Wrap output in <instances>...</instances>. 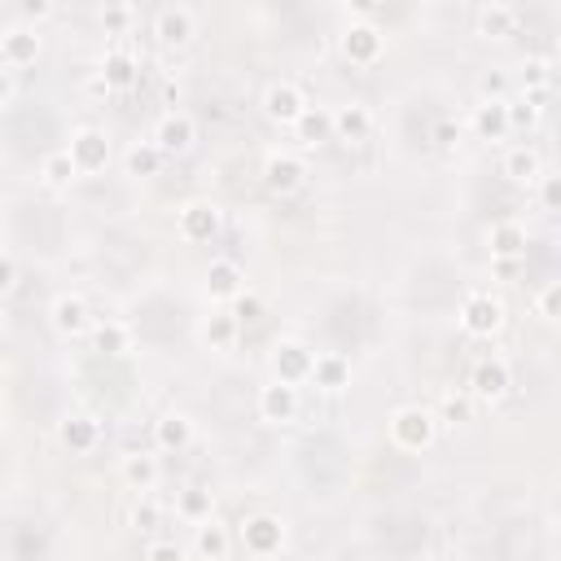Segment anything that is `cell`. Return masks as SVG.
<instances>
[{
	"label": "cell",
	"mask_w": 561,
	"mask_h": 561,
	"mask_svg": "<svg viewBox=\"0 0 561 561\" xmlns=\"http://www.w3.org/2000/svg\"><path fill=\"white\" fill-rule=\"evenodd\" d=\"M386 430H391V443L399 447V452H425V447H434V438H438V417L421 404H404L386 417Z\"/></svg>",
	"instance_id": "obj_1"
},
{
	"label": "cell",
	"mask_w": 561,
	"mask_h": 561,
	"mask_svg": "<svg viewBox=\"0 0 561 561\" xmlns=\"http://www.w3.org/2000/svg\"><path fill=\"white\" fill-rule=\"evenodd\" d=\"M457 320H461L466 339H496V333L505 329V320H509V311H505L500 294H492V290H470L466 303H461V311H457Z\"/></svg>",
	"instance_id": "obj_2"
},
{
	"label": "cell",
	"mask_w": 561,
	"mask_h": 561,
	"mask_svg": "<svg viewBox=\"0 0 561 561\" xmlns=\"http://www.w3.org/2000/svg\"><path fill=\"white\" fill-rule=\"evenodd\" d=\"M339 53H343V62H352V66L369 71V66H378V62L386 58V36H382V27H378V23H369V18H352V23L339 31Z\"/></svg>",
	"instance_id": "obj_3"
},
{
	"label": "cell",
	"mask_w": 561,
	"mask_h": 561,
	"mask_svg": "<svg viewBox=\"0 0 561 561\" xmlns=\"http://www.w3.org/2000/svg\"><path fill=\"white\" fill-rule=\"evenodd\" d=\"M238 544H242L251 557L268 561V557H281V552H285L290 526H285V518H277V513H251V518L238 526Z\"/></svg>",
	"instance_id": "obj_4"
},
{
	"label": "cell",
	"mask_w": 561,
	"mask_h": 561,
	"mask_svg": "<svg viewBox=\"0 0 561 561\" xmlns=\"http://www.w3.org/2000/svg\"><path fill=\"white\" fill-rule=\"evenodd\" d=\"M219 229H224V206L211 202V197H189V202L176 211V233H180V242H189V246L215 242Z\"/></svg>",
	"instance_id": "obj_5"
},
{
	"label": "cell",
	"mask_w": 561,
	"mask_h": 561,
	"mask_svg": "<svg viewBox=\"0 0 561 561\" xmlns=\"http://www.w3.org/2000/svg\"><path fill=\"white\" fill-rule=\"evenodd\" d=\"M307 105H311V101H307V92H303L294 79H272V84L264 88V97H259L264 119L277 124V128H294Z\"/></svg>",
	"instance_id": "obj_6"
},
{
	"label": "cell",
	"mask_w": 561,
	"mask_h": 561,
	"mask_svg": "<svg viewBox=\"0 0 561 561\" xmlns=\"http://www.w3.org/2000/svg\"><path fill=\"white\" fill-rule=\"evenodd\" d=\"M509 391H513V369H509L505 356H483V360L470 369L466 395H470L474 404H500Z\"/></svg>",
	"instance_id": "obj_7"
},
{
	"label": "cell",
	"mask_w": 561,
	"mask_h": 561,
	"mask_svg": "<svg viewBox=\"0 0 561 561\" xmlns=\"http://www.w3.org/2000/svg\"><path fill=\"white\" fill-rule=\"evenodd\" d=\"M150 141L158 145L163 158H184L197 145V119L184 115V110H167V115L154 124V137Z\"/></svg>",
	"instance_id": "obj_8"
},
{
	"label": "cell",
	"mask_w": 561,
	"mask_h": 561,
	"mask_svg": "<svg viewBox=\"0 0 561 561\" xmlns=\"http://www.w3.org/2000/svg\"><path fill=\"white\" fill-rule=\"evenodd\" d=\"M307 184V163L294 150H268L264 154V189L277 197H290Z\"/></svg>",
	"instance_id": "obj_9"
},
{
	"label": "cell",
	"mask_w": 561,
	"mask_h": 561,
	"mask_svg": "<svg viewBox=\"0 0 561 561\" xmlns=\"http://www.w3.org/2000/svg\"><path fill=\"white\" fill-rule=\"evenodd\" d=\"M66 154H71V163L79 167V176H97V171H105V167H110V137H105L101 128L84 124V128H75V132H71Z\"/></svg>",
	"instance_id": "obj_10"
},
{
	"label": "cell",
	"mask_w": 561,
	"mask_h": 561,
	"mask_svg": "<svg viewBox=\"0 0 561 561\" xmlns=\"http://www.w3.org/2000/svg\"><path fill=\"white\" fill-rule=\"evenodd\" d=\"M49 324H53V333L62 343H79V339L92 333V311H88V303L79 294H58L53 307H49Z\"/></svg>",
	"instance_id": "obj_11"
},
{
	"label": "cell",
	"mask_w": 561,
	"mask_h": 561,
	"mask_svg": "<svg viewBox=\"0 0 561 561\" xmlns=\"http://www.w3.org/2000/svg\"><path fill=\"white\" fill-rule=\"evenodd\" d=\"M154 36L163 49H189L197 36V10L193 5H163L154 14Z\"/></svg>",
	"instance_id": "obj_12"
},
{
	"label": "cell",
	"mask_w": 561,
	"mask_h": 561,
	"mask_svg": "<svg viewBox=\"0 0 561 561\" xmlns=\"http://www.w3.org/2000/svg\"><path fill=\"white\" fill-rule=\"evenodd\" d=\"M311 360L316 352L298 339H281L272 347V382H285V386H303L311 378Z\"/></svg>",
	"instance_id": "obj_13"
},
{
	"label": "cell",
	"mask_w": 561,
	"mask_h": 561,
	"mask_svg": "<svg viewBox=\"0 0 561 561\" xmlns=\"http://www.w3.org/2000/svg\"><path fill=\"white\" fill-rule=\"evenodd\" d=\"M40 53H44L40 27H10V31H0V66H5V71H27V66H36Z\"/></svg>",
	"instance_id": "obj_14"
},
{
	"label": "cell",
	"mask_w": 561,
	"mask_h": 561,
	"mask_svg": "<svg viewBox=\"0 0 561 561\" xmlns=\"http://www.w3.org/2000/svg\"><path fill=\"white\" fill-rule=\"evenodd\" d=\"M255 408H259V421H268V425H290V421L298 417V408H303V395H298V386L268 382V386H259Z\"/></svg>",
	"instance_id": "obj_15"
},
{
	"label": "cell",
	"mask_w": 561,
	"mask_h": 561,
	"mask_svg": "<svg viewBox=\"0 0 561 561\" xmlns=\"http://www.w3.org/2000/svg\"><path fill=\"white\" fill-rule=\"evenodd\" d=\"M58 443L66 447L71 457L97 452V443H101V421L88 417V412H66V417L58 421Z\"/></svg>",
	"instance_id": "obj_16"
},
{
	"label": "cell",
	"mask_w": 561,
	"mask_h": 561,
	"mask_svg": "<svg viewBox=\"0 0 561 561\" xmlns=\"http://www.w3.org/2000/svg\"><path fill=\"white\" fill-rule=\"evenodd\" d=\"M202 290H206V298H211V303H233V298L246 290V272H242V264H238V259H224V255H219V259H211Z\"/></svg>",
	"instance_id": "obj_17"
},
{
	"label": "cell",
	"mask_w": 561,
	"mask_h": 561,
	"mask_svg": "<svg viewBox=\"0 0 561 561\" xmlns=\"http://www.w3.org/2000/svg\"><path fill=\"white\" fill-rule=\"evenodd\" d=\"M373 137V110L365 101H347V105H333V141L343 145H360Z\"/></svg>",
	"instance_id": "obj_18"
},
{
	"label": "cell",
	"mask_w": 561,
	"mask_h": 561,
	"mask_svg": "<svg viewBox=\"0 0 561 561\" xmlns=\"http://www.w3.org/2000/svg\"><path fill=\"white\" fill-rule=\"evenodd\" d=\"M193 552L202 561H229L233 557V531H229V522L215 513L202 526H193Z\"/></svg>",
	"instance_id": "obj_19"
},
{
	"label": "cell",
	"mask_w": 561,
	"mask_h": 561,
	"mask_svg": "<svg viewBox=\"0 0 561 561\" xmlns=\"http://www.w3.org/2000/svg\"><path fill=\"white\" fill-rule=\"evenodd\" d=\"M526 246H531V233H526V224H518V219H500V224H492V229H487V251H492V259L518 264V259L526 255Z\"/></svg>",
	"instance_id": "obj_20"
},
{
	"label": "cell",
	"mask_w": 561,
	"mask_h": 561,
	"mask_svg": "<svg viewBox=\"0 0 561 561\" xmlns=\"http://www.w3.org/2000/svg\"><path fill=\"white\" fill-rule=\"evenodd\" d=\"M97 79H101L110 92H128V88H137V79H141V62H137L128 49H110V53L101 58V66H97Z\"/></svg>",
	"instance_id": "obj_21"
},
{
	"label": "cell",
	"mask_w": 561,
	"mask_h": 561,
	"mask_svg": "<svg viewBox=\"0 0 561 561\" xmlns=\"http://www.w3.org/2000/svg\"><path fill=\"white\" fill-rule=\"evenodd\" d=\"M500 171H505V180H509V184L535 189V184H539V176H544L548 167H544V154H539L535 145H513V150L505 154Z\"/></svg>",
	"instance_id": "obj_22"
},
{
	"label": "cell",
	"mask_w": 561,
	"mask_h": 561,
	"mask_svg": "<svg viewBox=\"0 0 561 561\" xmlns=\"http://www.w3.org/2000/svg\"><path fill=\"white\" fill-rule=\"evenodd\" d=\"M307 382H316V391L339 395V391L352 386V360H347L343 352H320V356L311 360V378H307Z\"/></svg>",
	"instance_id": "obj_23"
},
{
	"label": "cell",
	"mask_w": 561,
	"mask_h": 561,
	"mask_svg": "<svg viewBox=\"0 0 561 561\" xmlns=\"http://www.w3.org/2000/svg\"><path fill=\"white\" fill-rule=\"evenodd\" d=\"M193 443V417L189 412H163L154 421V447L158 452H184Z\"/></svg>",
	"instance_id": "obj_24"
},
{
	"label": "cell",
	"mask_w": 561,
	"mask_h": 561,
	"mask_svg": "<svg viewBox=\"0 0 561 561\" xmlns=\"http://www.w3.org/2000/svg\"><path fill=\"white\" fill-rule=\"evenodd\" d=\"M518 23H522V14H518L513 5H500V0H492V5H483V10L474 14V31H479L483 40H509V36L518 31Z\"/></svg>",
	"instance_id": "obj_25"
},
{
	"label": "cell",
	"mask_w": 561,
	"mask_h": 561,
	"mask_svg": "<svg viewBox=\"0 0 561 561\" xmlns=\"http://www.w3.org/2000/svg\"><path fill=\"white\" fill-rule=\"evenodd\" d=\"M470 128L479 141H505L509 137V101H479Z\"/></svg>",
	"instance_id": "obj_26"
},
{
	"label": "cell",
	"mask_w": 561,
	"mask_h": 561,
	"mask_svg": "<svg viewBox=\"0 0 561 561\" xmlns=\"http://www.w3.org/2000/svg\"><path fill=\"white\" fill-rule=\"evenodd\" d=\"M119 479L128 483V492H154L158 479H163V466H158V457H150V452H128V457L119 461Z\"/></svg>",
	"instance_id": "obj_27"
},
{
	"label": "cell",
	"mask_w": 561,
	"mask_h": 561,
	"mask_svg": "<svg viewBox=\"0 0 561 561\" xmlns=\"http://www.w3.org/2000/svg\"><path fill=\"white\" fill-rule=\"evenodd\" d=\"M290 132H294L303 145H311V150H316V145H329V141H333V110H329V105H307Z\"/></svg>",
	"instance_id": "obj_28"
},
{
	"label": "cell",
	"mask_w": 561,
	"mask_h": 561,
	"mask_svg": "<svg viewBox=\"0 0 561 561\" xmlns=\"http://www.w3.org/2000/svg\"><path fill=\"white\" fill-rule=\"evenodd\" d=\"M238 333H242V324H238L229 311H211V316L197 324V339H202V347H211V352H233Z\"/></svg>",
	"instance_id": "obj_29"
},
{
	"label": "cell",
	"mask_w": 561,
	"mask_h": 561,
	"mask_svg": "<svg viewBox=\"0 0 561 561\" xmlns=\"http://www.w3.org/2000/svg\"><path fill=\"white\" fill-rule=\"evenodd\" d=\"M92 347L101 356H128L132 352V324H124V320H92Z\"/></svg>",
	"instance_id": "obj_30"
},
{
	"label": "cell",
	"mask_w": 561,
	"mask_h": 561,
	"mask_svg": "<svg viewBox=\"0 0 561 561\" xmlns=\"http://www.w3.org/2000/svg\"><path fill=\"white\" fill-rule=\"evenodd\" d=\"M75 180H79V167L71 163V154H66V150H53V154L40 163V184H44V189L66 193Z\"/></svg>",
	"instance_id": "obj_31"
},
{
	"label": "cell",
	"mask_w": 561,
	"mask_h": 561,
	"mask_svg": "<svg viewBox=\"0 0 561 561\" xmlns=\"http://www.w3.org/2000/svg\"><path fill=\"white\" fill-rule=\"evenodd\" d=\"M176 513H180V522L202 526L206 518H215V496H211L206 487H184V492L176 496Z\"/></svg>",
	"instance_id": "obj_32"
},
{
	"label": "cell",
	"mask_w": 561,
	"mask_h": 561,
	"mask_svg": "<svg viewBox=\"0 0 561 561\" xmlns=\"http://www.w3.org/2000/svg\"><path fill=\"white\" fill-rule=\"evenodd\" d=\"M124 167H128V176H158V167H163V154H158V145L154 141H132L128 145V154H124Z\"/></svg>",
	"instance_id": "obj_33"
},
{
	"label": "cell",
	"mask_w": 561,
	"mask_h": 561,
	"mask_svg": "<svg viewBox=\"0 0 561 561\" xmlns=\"http://www.w3.org/2000/svg\"><path fill=\"white\" fill-rule=\"evenodd\" d=\"M97 23H101L105 36H128L132 23H137V10L132 5H101L97 10Z\"/></svg>",
	"instance_id": "obj_34"
},
{
	"label": "cell",
	"mask_w": 561,
	"mask_h": 561,
	"mask_svg": "<svg viewBox=\"0 0 561 561\" xmlns=\"http://www.w3.org/2000/svg\"><path fill=\"white\" fill-rule=\"evenodd\" d=\"M470 412H474V399H470L466 391H447L434 417H438V425H443V421H470Z\"/></svg>",
	"instance_id": "obj_35"
},
{
	"label": "cell",
	"mask_w": 561,
	"mask_h": 561,
	"mask_svg": "<svg viewBox=\"0 0 561 561\" xmlns=\"http://www.w3.org/2000/svg\"><path fill=\"white\" fill-rule=\"evenodd\" d=\"M539 115H544V105H539V101H531V97L513 101V105H509V132H513V128H535V124H539Z\"/></svg>",
	"instance_id": "obj_36"
},
{
	"label": "cell",
	"mask_w": 561,
	"mask_h": 561,
	"mask_svg": "<svg viewBox=\"0 0 561 561\" xmlns=\"http://www.w3.org/2000/svg\"><path fill=\"white\" fill-rule=\"evenodd\" d=\"M259 311H264V298H259L255 290H242V294L233 298V311H229V316H233L238 324H255V320H259Z\"/></svg>",
	"instance_id": "obj_37"
},
{
	"label": "cell",
	"mask_w": 561,
	"mask_h": 561,
	"mask_svg": "<svg viewBox=\"0 0 561 561\" xmlns=\"http://www.w3.org/2000/svg\"><path fill=\"white\" fill-rule=\"evenodd\" d=\"M557 303H561V281H548V285L535 294V316H539L544 324H552V320H557Z\"/></svg>",
	"instance_id": "obj_38"
},
{
	"label": "cell",
	"mask_w": 561,
	"mask_h": 561,
	"mask_svg": "<svg viewBox=\"0 0 561 561\" xmlns=\"http://www.w3.org/2000/svg\"><path fill=\"white\" fill-rule=\"evenodd\" d=\"M522 71H526L522 75V88H548L552 84V62L548 58H531Z\"/></svg>",
	"instance_id": "obj_39"
},
{
	"label": "cell",
	"mask_w": 561,
	"mask_h": 561,
	"mask_svg": "<svg viewBox=\"0 0 561 561\" xmlns=\"http://www.w3.org/2000/svg\"><path fill=\"white\" fill-rule=\"evenodd\" d=\"M141 561H189V552L176 539H154V544H145V557Z\"/></svg>",
	"instance_id": "obj_40"
},
{
	"label": "cell",
	"mask_w": 561,
	"mask_h": 561,
	"mask_svg": "<svg viewBox=\"0 0 561 561\" xmlns=\"http://www.w3.org/2000/svg\"><path fill=\"white\" fill-rule=\"evenodd\" d=\"M535 189H539V206H544V211H557V206H561V176L544 171Z\"/></svg>",
	"instance_id": "obj_41"
},
{
	"label": "cell",
	"mask_w": 561,
	"mask_h": 561,
	"mask_svg": "<svg viewBox=\"0 0 561 561\" xmlns=\"http://www.w3.org/2000/svg\"><path fill=\"white\" fill-rule=\"evenodd\" d=\"M505 88H509L505 71H487V75L479 79V92H483V101H505Z\"/></svg>",
	"instance_id": "obj_42"
},
{
	"label": "cell",
	"mask_w": 561,
	"mask_h": 561,
	"mask_svg": "<svg viewBox=\"0 0 561 561\" xmlns=\"http://www.w3.org/2000/svg\"><path fill=\"white\" fill-rule=\"evenodd\" d=\"M18 285V259L10 251H0V294H10Z\"/></svg>",
	"instance_id": "obj_43"
},
{
	"label": "cell",
	"mask_w": 561,
	"mask_h": 561,
	"mask_svg": "<svg viewBox=\"0 0 561 561\" xmlns=\"http://www.w3.org/2000/svg\"><path fill=\"white\" fill-rule=\"evenodd\" d=\"M434 141H438L443 150H457V145H461V124H457V119H443V124L434 128Z\"/></svg>",
	"instance_id": "obj_44"
},
{
	"label": "cell",
	"mask_w": 561,
	"mask_h": 561,
	"mask_svg": "<svg viewBox=\"0 0 561 561\" xmlns=\"http://www.w3.org/2000/svg\"><path fill=\"white\" fill-rule=\"evenodd\" d=\"M23 18H27V23H44V18H53V5H49V0H27Z\"/></svg>",
	"instance_id": "obj_45"
},
{
	"label": "cell",
	"mask_w": 561,
	"mask_h": 561,
	"mask_svg": "<svg viewBox=\"0 0 561 561\" xmlns=\"http://www.w3.org/2000/svg\"><path fill=\"white\" fill-rule=\"evenodd\" d=\"M14 92H18V84H14V71H5V66H0V110H5V105L14 101Z\"/></svg>",
	"instance_id": "obj_46"
},
{
	"label": "cell",
	"mask_w": 561,
	"mask_h": 561,
	"mask_svg": "<svg viewBox=\"0 0 561 561\" xmlns=\"http://www.w3.org/2000/svg\"><path fill=\"white\" fill-rule=\"evenodd\" d=\"M132 522H137V526H141V531H150V526H154V522H158V509H154V505H150V500H145V505H137V509H132Z\"/></svg>",
	"instance_id": "obj_47"
},
{
	"label": "cell",
	"mask_w": 561,
	"mask_h": 561,
	"mask_svg": "<svg viewBox=\"0 0 561 561\" xmlns=\"http://www.w3.org/2000/svg\"><path fill=\"white\" fill-rule=\"evenodd\" d=\"M438 561H466V557H438Z\"/></svg>",
	"instance_id": "obj_48"
},
{
	"label": "cell",
	"mask_w": 561,
	"mask_h": 561,
	"mask_svg": "<svg viewBox=\"0 0 561 561\" xmlns=\"http://www.w3.org/2000/svg\"><path fill=\"white\" fill-rule=\"evenodd\" d=\"M0 443H5V425H0Z\"/></svg>",
	"instance_id": "obj_49"
}]
</instances>
